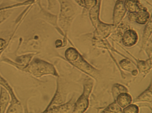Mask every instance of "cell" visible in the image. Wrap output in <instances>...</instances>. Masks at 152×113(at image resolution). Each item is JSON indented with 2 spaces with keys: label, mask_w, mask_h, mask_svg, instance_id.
Here are the masks:
<instances>
[{
  "label": "cell",
  "mask_w": 152,
  "mask_h": 113,
  "mask_svg": "<svg viewBox=\"0 0 152 113\" xmlns=\"http://www.w3.org/2000/svg\"><path fill=\"white\" fill-rule=\"evenodd\" d=\"M15 32H14V33L12 34V36L10 37V40H9L8 42H7L6 40L0 38V51H1V50H4V49H6L7 47L8 46L10 42V40H11V39H12V37H13V35H14Z\"/></svg>",
  "instance_id": "cell-24"
},
{
  "label": "cell",
  "mask_w": 152,
  "mask_h": 113,
  "mask_svg": "<svg viewBox=\"0 0 152 113\" xmlns=\"http://www.w3.org/2000/svg\"><path fill=\"white\" fill-rule=\"evenodd\" d=\"M19 70L27 72L37 78H40L47 75L58 76L53 65L39 58H34L28 65Z\"/></svg>",
  "instance_id": "cell-1"
},
{
  "label": "cell",
  "mask_w": 152,
  "mask_h": 113,
  "mask_svg": "<svg viewBox=\"0 0 152 113\" xmlns=\"http://www.w3.org/2000/svg\"><path fill=\"white\" fill-rule=\"evenodd\" d=\"M13 1H18V2H22V0H11Z\"/></svg>",
  "instance_id": "cell-26"
},
{
  "label": "cell",
  "mask_w": 152,
  "mask_h": 113,
  "mask_svg": "<svg viewBox=\"0 0 152 113\" xmlns=\"http://www.w3.org/2000/svg\"><path fill=\"white\" fill-rule=\"evenodd\" d=\"M148 24L145 28L144 31V36H143V44H145L147 41L148 39H149V37L151 35L152 33V19L150 17L149 21L148 22Z\"/></svg>",
  "instance_id": "cell-17"
},
{
  "label": "cell",
  "mask_w": 152,
  "mask_h": 113,
  "mask_svg": "<svg viewBox=\"0 0 152 113\" xmlns=\"http://www.w3.org/2000/svg\"><path fill=\"white\" fill-rule=\"evenodd\" d=\"M138 39V37L136 32L132 30H129L124 34L123 42L125 46L131 47L137 43Z\"/></svg>",
  "instance_id": "cell-8"
},
{
  "label": "cell",
  "mask_w": 152,
  "mask_h": 113,
  "mask_svg": "<svg viewBox=\"0 0 152 113\" xmlns=\"http://www.w3.org/2000/svg\"><path fill=\"white\" fill-rule=\"evenodd\" d=\"M128 91L124 86L121 85L116 84L114 86L113 88V94L114 98H117V96L122 93H127Z\"/></svg>",
  "instance_id": "cell-19"
},
{
  "label": "cell",
  "mask_w": 152,
  "mask_h": 113,
  "mask_svg": "<svg viewBox=\"0 0 152 113\" xmlns=\"http://www.w3.org/2000/svg\"><path fill=\"white\" fill-rule=\"evenodd\" d=\"M98 0H83L84 7L88 10L95 7L98 3Z\"/></svg>",
  "instance_id": "cell-21"
},
{
  "label": "cell",
  "mask_w": 152,
  "mask_h": 113,
  "mask_svg": "<svg viewBox=\"0 0 152 113\" xmlns=\"http://www.w3.org/2000/svg\"><path fill=\"white\" fill-rule=\"evenodd\" d=\"M124 5L126 10L131 13H138L142 9L138 0H126Z\"/></svg>",
  "instance_id": "cell-11"
},
{
  "label": "cell",
  "mask_w": 152,
  "mask_h": 113,
  "mask_svg": "<svg viewBox=\"0 0 152 113\" xmlns=\"http://www.w3.org/2000/svg\"><path fill=\"white\" fill-rule=\"evenodd\" d=\"M103 113H122L121 109L119 107V105L115 102L109 105Z\"/></svg>",
  "instance_id": "cell-18"
},
{
  "label": "cell",
  "mask_w": 152,
  "mask_h": 113,
  "mask_svg": "<svg viewBox=\"0 0 152 113\" xmlns=\"http://www.w3.org/2000/svg\"><path fill=\"white\" fill-rule=\"evenodd\" d=\"M148 101L150 102L152 101V90L151 86L150 88H148L145 91L140 95L135 100V101Z\"/></svg>",
  "instance_id": "cell-16"
},
{
  "label": "cell",
  "mask_w": 152,
  "mask_h": 113,
  "mask_svg": "<svg viewBox=\"0 0 152 113\" xmlns=\"http://www.w3.org/2000/svg\"><path fill=\"white\" fill-rule=\"evenodd\" d=\"M150 18L148 11L145 9L142 8L138 13H136L135 21L139 24L144 25L148 22Z\"/></svg>",
  "instance_id": "cell-14"
},
{
  "label": "cell",
  "mask_w": 152,
  "mask_h": 113,
  "mask_svg": "<svg viewBox=\"0 0 152 113\" xmlns=\"http://www.w3.org/2000/svg\"><path fill=\"white\" fill-rule=\"evenodd\" d=\"M113 24H107L99 22L96 28V32L98 35L106 37L110 34V32L113 28Z\"/></svg>",
  "instance_id": "cell-12"
},
{
  "label": "cell",
  "mask_w": 152,
  "mask_h": 113,
  "mask_svg": "<svg viewBox=\"0 0 152 113\" xmlns=\"http://www.w3.org/2000/svg\"><path fill=\"white\" fill-rule=\"evenodd\" d=\"M0 85L4 87L10 95L11 101L6 113H23V108L21 102L17 98L14 90L7 81L0 75Z\"/></svg>",
  "instance_id": "cell-4"
},
{
  "label": "cell",
  "mask_w": 152,
  "mask_h": 113,
  "mask_svg": "<svg viewBox=\"0 0 152 113\" xmlns=\"http://www.w3.org/2000/svg\"><path fill=\"white\" fill-rule=\"evenodd\" d=\"M138 68L140 71H145L151 68V60L150 61H140L138 64Z\"/></svg>",
  "instance_id": "cell-20"
},
{
  "label": "cell",
  "mask_w": 152,
  "mask_h": 113,
  "mask_svg": "<svg viewBox=\"0 0 152 113\" xmlns=\"http://www.w3.org/2000/svg\"><path fill=\"white\" fill-rule=\"evenodd\" d=\"M120 64L121 67L126 70L132 71L134 68L130 62L127 60H123L120 63Z\"/></svg>",
  "instance_id": "cell-23"
},
{
  "label": "cell",
  "mask_w": 152,
  "mask_h": 113,
  "mask_svg": "<svg viewBox=\"0 0 152 113\" xmlns=\"http://www.w3.org/2000/svg\"><path fill=\"white\" fill-rule=\"evenodd\" d=\"M93 84L88 82L84 85V92L82 95L78 99L75 105L73 112L83 113L88 107V98L92 90Z\"/></svg>",
  "instance_id": "cell-5"
},
{
  "label": "cell",
  "mask_w": 152,
  "mask_h": 113,
  "mask_svg": "<svg viewBox=\"0 0 152 113\" xmlns=\"http://www.w3.org/2000/svg\"><path fill=\"white\" fill-rule=\"evenodd\" d=\"M56 45L57 48H60L63 45V42L60 40H57L56 42Z\"/></svg>",
  "instance_id": "cell-25"
},
{
  "label": "cell",
  "mask_w": 152,
  "mask_h": 113,
  "mask_svg": "<svg viewBox=\"0 0 152 113\" xmlns=\"http://www.w3.org/2000/svg\"><path fill=\"white\" fill-rule=\"evenodd\" d=\"M10 96L3 86L0 87V113H6L10 102Z\"/></svg>",
  "instance_id": "cell-7"
},
{
  "label": "cell",
  "mask_w": 152,
  "mask_h": 113,
  "mask_svg": "<svg viewBox=\"0 0 152 113\" xmlns=\"http://www.w3.org/2000/svg\"><path fill=\"white\" fill-rule=\"evenodd\" d=\"M37 3L40 8V12L42 14V17H43V19L52 25L55 26H57V17L56 16L51 14L50 12L47 11L46 9H44L42 6L41 0H38Z\"/></svg>",
  "instance_id": "cell-9"
},
{
  "label": "cell",
  "mask_w": 152,
  "mask_h": 113,
  "mask_svg": "<svg viewBox=\"0 0 152 113\" xmlns=\"http://www.w3.org/2000/svg\"><path fill=\"white\" fill-rule=\"evenodd\" d=\"M127 10L124 7V1L122 0H117L115 3L113 14V25L116 26L123 19Z\"/></svg>",
  "instance_id": "cell-6"
},
{
  "label": "cell",
  "mask_w": 152,
  "mask_h": 113,
  "mask_svg": "<svg viewBox=\"0 0 152 113\" xmlns=\"http://www.w3.org/2000/svg\"><path fill=\"white\" fill-rule=\"evenodd\" d=\"M59 5L58 24L66 31L70 26L78 10L77 5L72 0H57Z\"/></svg>",
  "instance_id": "cell-2"
},
{
  "label": "cell",
  "mask_w": 152,
  "mask_h": 113,
  "mask_svg": "<svg viewBox=\"0 0 152 113\" xmlns=\"http://www.w3.org/2000/svg\"><path fill=\"white\" fill-rule=\"evenodd\" d=\"M101 1H98V4L94 7L90 9V17L93 26L96 28L99 22V13L100 10Z\"/></svg>",
  "instance_id": "cell-13"
},
{
  "label": "cell",
  "mask_w": 152,
  "mask_h": 113,
  "mask_svg": "<svg viewBox=\"0 0 152 113\" xmlns=\"http://www.w3.org/2000/svg\"><path fill=\"white\" fill-rule=\"evenodd\" d=\"M65 56L71 63L86 73L91 75L95 71L94 69L83 60L74 48H71L67 49L66 51Z\"/></svg>",
  "instance_id": "cell-3"
},
{
  "label": "cell",
  "mask_w": 152,
  "mask_h": 113,
  "mask_svg": "<svg viewBox=\"0 0 152 113\" xmlns=\"http://www.w3.org/2000/svg\"><path fill=\"white\" fill-rule=\"evenodd\" d=\"M139 111V108L137 106L134 104H132L127 106L124 109V113H138Z\"/></svg>",
  "instance_id": "cell-22"
},
{
  "label": "cell",
  "mask_w": 152,
  "mask_h": 113,
  "mask_svg": "<svg viewBox=\"0 0 152 113\" xmlns=\"http://www.w3.org/2000/svg\"><path fill=\"white\" fill-rule=\"evenodd\" d=\"M74 106L72 103H68L54 106L43 111L44 113H68L73 109Z\"/></svg>",
  "instance_id": "cell-10"
},
{
  "label": "cell",
  "mask_w": 152,
  "mask_h": 113,
  "mask_svg": "<svg viewBox=\"0 0 152 113\" xmlns=\"http://www.w3.org/2000/svg\"><path fill=\"white\" fill-rule=\"evenodd\" d=\"M117 102L118 105L122 108L126 107L129 105L132 101V98L127 93L120 94L117 98Z\"/></svg>",
  "instance_id": "cell-15"
}]
</instances>
